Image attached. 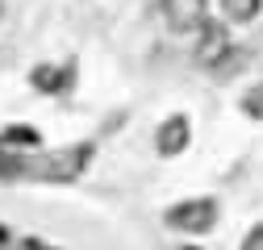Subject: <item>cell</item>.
I'll return each instance as SVG.
<instances>
[{
	"instance_id": "obj_1",
	"label": "cell",
	"mask_w": 263,
	"mask_h": 250,
	"mask_svg": "<svg viewBox=\"0 0 263 250\" xmlns=\"http://www.w3.org/2000/svg\"><path fill=\"white\" fill-rule=\"evenodd\" d=\"M88 163H92V146L76 142V146H63L54 154H42L38 163H25V175H38V179H50V183H71V179L84 175Z\"/></svg>"
},
{
	"instance_id": "obj_2",
	"label": "cell",
	"mask_w": 263,
	"mask_h": 250,
	"mask_svg": "<svg viewBox=\"0 0 263 250\" xmlns=\"http://www.w3.org/2000/svg\"><path fill=\"white\" fill-rule=\"evenodd\" d=\"M221 217V204L213 196H196V200H180L167 209V225L180 234H209Z\"/></svg>"
},
{
	"instance_id": "obj_3",
	"label": "cell",
	"mask_w": 263,
	"mask_h": 250,
	"mask_svg": "<svg viewBox=\"0 0 263 250\" xmlns=\"http://www.w3.org/2000/svg\"><path fill=\"white\" fill-rule=\"evenodd\" d=\"M234 50L230 46V29H226V21H201V29H196V46H192V58H196V67H221L226 62V54Z\"/></svg>"
},
{
	"instance_id": "obj_4",
	"label": "cell",
	"mask_w": 263,
	"mask_h": 250,
	"mask_svg": "<svg viewBox=\"0 0 263 250\" xmlns=\"http://www.w3.org/2000/svg\"><path fill=\"white\" fill-rule=\"evenodd\" d=\"M188 146H192V121L184 113H172L155 130V150L163 154V159H176V154H184Z\"/></svg>"
},
{
	"instance_id": "obj_5",
	"label": "cell",
	"mask_w": 263,
	"mask_h": 250,
	"mask_svg": "<svg viewBox=\"0 0 263 250\" xmlns=\"http://www.w3.org/2000/svg\"><path fill=\"white\" fill-rule=\"evenodd\" d=\"M205 0H159V13H163V25L172 34H188V29H201L205 21Z\"/></svg>"
},
{
	"instance_id": "obj_6",
	"label": "cell",
	"mask_w": 263,
	"mask_h": 250,
	"mask_svg": "<svg viewBox=\"0 0 263 250\" xmlns=\"http://www.w3.org/2000/svg\"><path fill=\"white\" fill-rule=\"evenodd\" d=\"M71 79H76V67L71 62H38L34 71H29V84H34L42 96H59V92H67L71 88Z\"/></svg>"
},
{
	"instance_id": "obj_7",
	"label": "cell",
	"mask_w": 263,
	"mask_h": 250,
	"mask_svg": "<svg viewBox=\"0 0 263 250\" xmlns=\"http://www.w3.org/2000/svg\"><path fill=\"white\" fill-rule=\"evenodd\" d=\"M221 13H226V21H234V25H251L263 13V0H221Z\"/></svg>"
},
{
	"instance_id": "obj_8",
	"label": "cell",
	"mask_w": 263,
	"mask_h": 250,
	"mask_svg": "<svg viewBox=\"0 0 263 250\" xmlns=\"http://www.w3.org/2000/svg\"><path fill=\"white\" fill-rule=\"evenodd\" d=\"M242 113L251 121H263V84H255V88L242 92Z\"/></svg>"
},
{
	"instance_id": "obj_9",
	"label": "cell",
	"mask_w": 263,
	"mask_h": 250,
	"mask_svg": "<svg viewBox=\"0 0 263 250\" xmlns=\"http://www.w3.org/2000/svg\"><path fill=\"white\" fill-rule=\"evenodd\" d=\"M242 250H263V225H255V230L242 238Z\"/></svg>"
},
{
	"instance_id": "obj_10",
	"label": "cell",
	"mask_w": 263,
	"mask_h": 250,
	"mask_svg": "<svg viewBox=\"0 0 263 250\" xmlns=\"http://www.w3.org/2000/svg\"><path fill=\"white\" fill-rule=\"evenodd\" d=\"M0 17H5V0H0Z\"/></svg>"
}]
</instances>
